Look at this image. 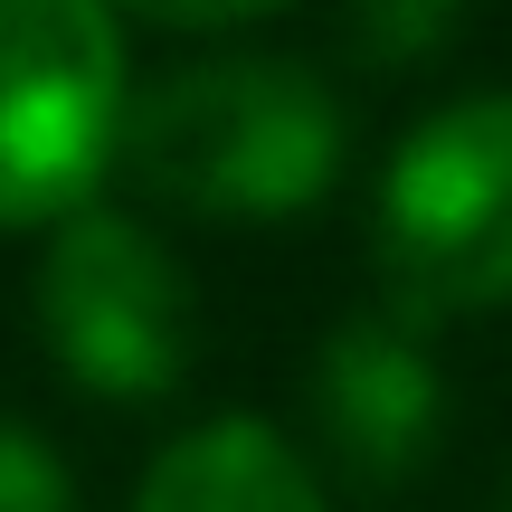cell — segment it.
I'll use <instances>...</instances> for the list:
<instances>
[{
    "mask_svg": "<svg viewBox=\"0 0 512 512\" xmlns=\"http://www.w3.org/2000/svg\"><path fill=\"white\" fill-rule=\"evenodd\" d=\"M351 124L304 57H200L133 95L124 171L190 219H294L342 181Z\"/></svg>",
    "mask_w": 512,
    "mask_h": 512,
    "instance_id": "1",
    "label": "cell"
},
{
    "mask_svg": "<svg viewBox=\"0 0 512 512\" xmlns=\"http://www.w3.org/2000/svg\"><path fill=\"white\" fill-rule=\"evenodd\" d=\"M370 266L399 323H465L512 304V86L437 105L380 171Z\"/></svg>",
    "mask_w": 512,
    "mask_h": 512,
    "instance_id": "2",
    "label": "cell"
},
{
    "mask_svg": "<svg viewBox=\"0 0 512 512\" xmlns=\"http://www.w3.org/2000/svg\"><path fill=\"white\" fill-rule=\"evenodd\" d=\"M124 19L114 0H0V228H67L124 162Z\"/></svg>",
    "mask_w": 512,
    "mask_h": 512,
    "instance_id": "3",
    "label": "cell"
},
{
    "mask_svg": "<svg viewBox=\"0 0 512 512\" xmlns=\"http://www.w3.org/2000/svg\"><path fill=\"white\" fill-rule=\"evenodd\" d=\"M29 313L48 361L95 399H162L200 351V285L133 209H76L29 275Z\"/></svg>",
    "mask_w": 512,
    "mask_h": 512,
    "instance_id": "4",
    "label": "cell"
},
{
    "mask_svg": "<svg viewBox=\"0 0 512 512\" xmlns=\"http://www.w3.org/2000/svg\"><path fill=\"white\" fill-rule=\"evenodd\" d=\"M313 427L351 494H399L446 437V370L418 323L399 313H342L313 351Z\"/></svg>",
    "mask_w": 512,
    "mask_h": 512,
    "instance_id": "5",
    "label": "cell"
},
{
    "mask_svg": "<svg viewBox=\"0 0 512 512\" xmlns=\"http://www.w3.org/2000/svg\"><path fill=\"white\" fill-rule=\"evenodd\" d=\"M133 512H332L323 475L266 418H209L152 456Z\"/></svg>",
    "mask_w": 512,
    "mask_h": 512,
    "instance_id": "6",
    "label": "cell"
},
{
    "mask_svg": "<svg viewBox=\"0 0 512 512\" xmlns=\"http://www.w3.org/2000/svg\"><path fill=\"white\" fill-rule=\"evenodd\" d=\"M456 10L465 0H351V48L370 67H418L456 38Z\"/></svg>",
    "mask_w": 512,
    "mask_h": 512,
    "instance_id": "7",
    "label": "cell"
},
{
    "mask_svg": "<svg viewBox=\"0 0 512 512\" xmlns=\"http://www.w3.org/2000/svg\"><path fill=\"white\" fill-rule=\"evenodd\" d=\"M0 512H76V475L38 427L0 418Z\"/></svg>",
    "mask_w": 512,
    "mask_h": 512,
    "instance_id": "8",
    "label": "cell"
},
{
    "mask_svg": "<svg viewBox=\"0 0 512 512\" xmlns=\"http://www.w3.org/2000/svg\"><path fill=\"white\" fill-rule=\"evenodd\" d=\"M133 19H162V29H238V19H266L285 0H114Z\"/></svg>",
    "mask_w": 512,
    "mask_h": 512,
    "instance_id": "9",
    "label": "cell"
},
{
    "mask_svg": "<svg viewBox=\"0 0 512 512\" xmlns=\"http://www.w3.org/2000/svg\"><path fill=\"white\" fill-rule=\"evenodd\" d=\"M503 512H512V494H503Z\"/></svg>",
    "mask_w": 512,
    "mask_h": 512,
    "instance_id": "10",
    "label": "cell"
}]
</instances>
